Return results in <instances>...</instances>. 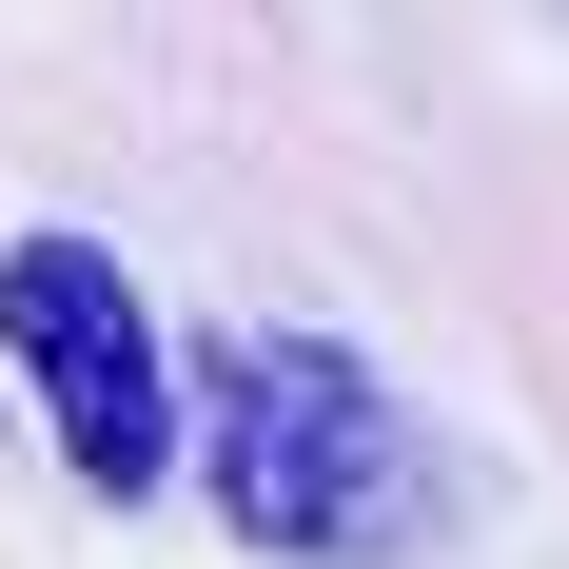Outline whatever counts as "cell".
Returning <instances> with one entry per match:
<instances>
[{
	"label": "cell",
	"mask_w": 569,
	"mask_h": 569,
	"mask_svg": "<svg viewBox=\"0 0 569 569\" xmlns=\"http://www.w3.org/2000/svg\"><path fill=\"white\" fill-rule=\"evenodd\" d=\"M177 471L217 491V530L295 569H373L412 530V412L373 393V353L335 335H217L177 353Z\"/></svg>",
	"instance_id": "1"
},
{
	"label": "cell",
	"mask_w": 569,
	"mask_h": 569,
	"mask_svg": "<svg viewBox=\"0 0 569 569\" xmlns=\"http://www.w3.org/2000/svg\"><path fill=\"white\" fill-rule=\"evenodd\" d=\"M0 373L40 393L59 471L99 511L177 491V353H158V315H138V276L99 236H0Z\"/></svg>",
	"instance_id": "2"
}]
</instances>
